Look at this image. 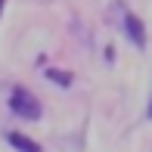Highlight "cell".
I'll return each mask as SVG.
<instances>
[{
	"label": "cell",
	"mask_w": 152,
	"mask_h": 152,
	"mask_svg": "<svg viewBox=\"0 0 152 152\" xmlns=\"http://www.w3.org/2000/svg\"><path fill=\"white\" fill-rule=\"evenodd\" d=\"M10 109H12L16 115H22L25 121L40 118V102H37V96H31L25 87H16V90L10 93Z\"/></svg>",
	"instance_id": "obj_1"
},
{
	"label": "cell",
	"mask_w": 152,
	"mask_h": 152,
	"mask_svg": "<svg viewBox=\"0 0 152 152\" xmlns=\"http://www.w3.org/2000/svg\"><path fill=\"white\" fill-rule=\"evenodd\" d=\"M47 78H50L53 84H62V87L72 84V75H68V72H56V68H50V72H47Z\"/></svg>",
	"instance_id": "obj_4"
},
{
	"label": "cell",
	"mask_w": 152,
	"mask_h": 152,
	"mask_svg": "<svg viewBox=\"0 0 152 152\" xmlns=\"http://www.w3.org/2000/svg\"><path fill=\"white\" fill-rule=\"evenodd\" d=\"M0 3H3V0H0Z\"/></svg>",
	"instance_id": "obj_6"
},
{
	"label": "cell",
	"mask_w": 152,
	"mask_h": 152,
	"mask_svg": "<svg viewBox=\"0 0 152 152\" xmlns=\"http://www.w3.org/2000/svg\"><path fill=\"white\" fill-rule=\"evenodd\" d=\"M124 31H127V37L134 40L140 50L146 47V31H143V22H140L137 16H127V19H124Z\"/></svg>",
	"instance_id": "obj_2"
},
{
	"label": "cell",
	"mask_w": 152,
	"mask_h": 152,
	"mask_svg": "<svg viewBox=\"0 0 152 152\" xmlns=\"http://www.w3.org/2000/svg\"><path fill=\"white\" fill-rule=\"evenodd\" d=\"M6 140H10V146L12 149H19V152H40V143H34V140H28L25 134H6Z\"/></svg>",
	"instance_id": "obj_3"
},
{
	"label": "cell",
	"mask_w": 152,
	"mask_h": 152,
	"mask_svg": "<svg viewBox=\"0 0 152 152\" xmlns=\"http://www.w3.org/2000/svg\"><path fill=\"white\" fill-rule=\"evenodd\" d=\"M149 118H152V106H149Z\"/></svg>",
	"instance_id": "obj_5"
}]
</instances>
